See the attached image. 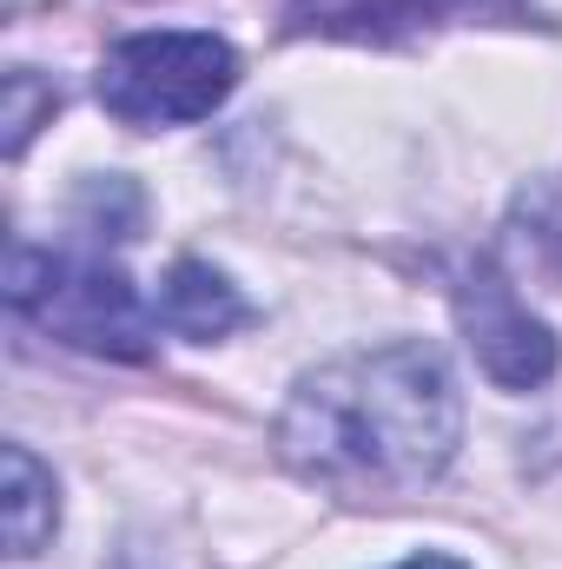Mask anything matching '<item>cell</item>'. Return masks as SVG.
Here are the masks:
<instances>
[{"instance_id":"3","label":"cell","mask_w":562,"mask_h":569,"mask_svg":"<svg viewBox=\"0 0 562 569\" xmlns=\"http://www.w3.org/2000/svg\"><path fill=\"white\" fill-rule=\"evenodd\" d=\"M239 87L219 33H133L100 60V107L127 127H192Z\"/></svg>"},{"instance_id":"6","label":"cell","mask_w":562,"mask_h":569,"mask_svg":"<svg viewBox=\"0 0 562 569\" xmlns=\"http://www.w3.org/2000/svg\"><path fill=\"white\" fill-rule=\"evenodd\" d=\"M252 311H245L239 284L225 279V272H212L205 259H179L165 272V284H159V325L179 331V338H225Z\"/></svg>"},{"instance_id":"4","label":"cell","mask_w":562,"mask_h":569,"mask_svg":"<svg viewBox=\"0 0 562 569\" xmlns=\"http://www.w3.org/2000/svg\"><path fill=\"white\" fill-rule=\"evenodd\" d=\"M450 291H456L463 338H470L476 365L490 371V385H503V391H536V385H550V371H556V338H550L543 318H530V305L516 298V284L503 279L490 259L463 266Z\"/></svg>"},{"instance_id":"9","label":"cell","mask_w":562,"mask_h":569,"mask_svg":"<svg viewBox=\"0 0 562 569\" xmlns=\"http://www.w3.org/2000/svg\"><path fill=\"white\" fill-rule=\"evenodd\" d=\"M398 569H463L456 557H411V563H398Z\"/></svg>"},{"instance_id":"2","label":"cell","mask_w":562,"mask_h":569,"mask_svg":"<svg viewBox=\"0 0 562 569\" xmlns=\"http://www.w3.org/2000/svg\"><path fill=\"white\" fill-rule=\"evenodd\" d=\"M7 305L33 331L60 338L73 351L127 358V365L152 358V318H145L140 291L120 279L113 266H100V259L13 246L7 252Z\"/></svg>"},{"instance_id":"8","label":"cell","mask_w":562,"mask_h":569,"mask_svg":"<svg viewBox=\"0 0 562 569\" xmlns=\"http://www.w3.org/2000/svg\"><path fill=\"white\" fill-rule=\"evenodd\" d=\"M53 107H60V93H53L33 67H13V73H7V152H13V159L27 152L40 113H53Z\"/></svg>"},{"instance_id":"7","label":"cell","mask_w":562,"mask_h":569,"mask_svg":"<svg viewBox=\"0 0 562 569\" xmlns=\"http://www.w3.org/2000/svg\"><path fill=\"white\" fill-rule=\"evenodd\" d=\"M60 523V490H53V470L27 450V443H7V557H33Z\"/></svg>"},{"instance_id":"1","label":"cell","mask_w":562,"mask_h":569,"mask_svg":"<svg viewBox=\"0 0 562 569\" xmlns=\"http://www.w3.org/2000/svg\"><path fill=\"white\" fill-rule=\"evenodd\" d=\"M463 437V398L430 345H378L298 378L279 457L344 503H391L436 483Z\"/></svg>"},{"instance_id":"5","label":"cell","mask_w":562,"mask_h":569,"mask_svg":"<svg viewBox=\"0 0 562 569\" xmlns=\"http://www.w3.org/2000/svg\"><path fill=\"white\" fill-rule=\"evenodd\" d=\"M483 7H510V0H284V27L324 40H404Z\"/></svg>"}]
</instances>
